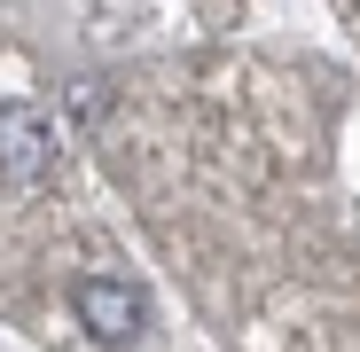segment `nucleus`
<instances>
[{
  "label": "nucleus",
  "mask_w": 360,
  "mask_h": 352,
  "mask_svg": "<svg viewBox=\"0 0 360 352\" xmlns=\"http://www.w3.org/2000/svg\"><path fill=\"white\" fill-rule=\"evenodd\" d=\"M55 117L32 110V102H0V181L8 188H39L55 172Z\"/></svg>",
  "instance_id": "2"
},
{
  "label": "nucleus",
  "mask_w": 360,
  "mask_h": 352,
  "mask_svg": "<svg viewBox=\"0 0 360 352\" xmlns=\"http://www.w3.org/2000/svg\"><path fill=\"white\" fill-rule=\"evenodd\" d=\"M71 313H79V329H86L94 344H110V352H126V344H141V337L157 329V306H149V289H141L134 274H79V282H71Z\"/></svg>",
  "instance_id": "1"
}]
</instances>
